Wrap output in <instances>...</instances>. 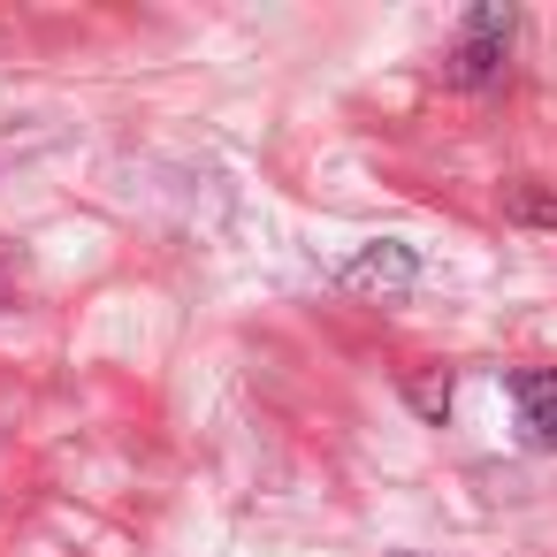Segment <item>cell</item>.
<instances>
[{
	"label": "cell",
	"instance_id": "3",
	"mask_svg": "<svg viewBox=\"0 0 557 557\" xmlns=\"http://www.w3.org/2000/svg\"><path fill=\"white\" fill-rule=\"evenodd\" d=\"M511 405H519V428L534 450H557V367H527L511 374Z\"/></svg>",
	"mask_w": 557,
	"mask_h": 557
},
{
	"label": "cell",
	"instance_id": "5",
	"mask_svg": "<svg viewBox=\"0 0 557 557\" xmlns=\"http://www.w3.org/2000/svg\"><path fill=\"white\" fill-rule=\"evenodd\" d=\"M504 214H511V222H549V230H557V199H549V191H542L534 176L504 184Z\"/></svg>",
	"mask_w": 557,
	"mask_h": 557
},
{
	"label": "cell",
	"instance_id": "4",
	"mask_svg": "<svg viewBox=\"0 0 557 557\" xmlns=\"http://www.w3.org/2000/svg\"><path fill=\"white\" fill-rule=\"evenodd\" d=\"M405 405H412L420 420H443V412H450V374H443V367L405 374Z\"/></svg>",
	"mask_w": 557,
	"mask_h": 557
},
{
	"label": "cell",
	"instance_id": "1",
	"mask_svg": "<svg viewBox=\"0 0 557 557\" xmlns=\"http://www.w3.org/2000/svg\"><path fill=\"white\" fill-rule=\"evenodd\" d=\"M504 54H511V9L481 0V9L466 16V32H458V47H450V62H443V77L458 92H488L504 77Z\"/></svg>",
	"mask_w": 557,
	"mask_h": 557
},
{
	"label": "cell",
	"instance_id": "2",
	"mask_svg": "<svg viewBox=\"0 0 557 557\" xmlns=\"http://www.w3.org/2000/svg\"><path fill=\"white\" fill-rule=\"evenodd\" d=\"M344 290H359V298H405L412 283H420V252L412 245H397V237H382V245H367L359 260H344V275H336Z\"/></svg>",
	"mask_w": 557,
	"mask_h": 557
}]
</instances>
